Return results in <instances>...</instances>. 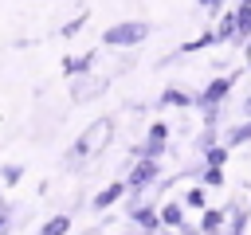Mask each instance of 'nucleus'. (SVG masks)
Segmentation results:
<instances>
[{
  "instance_id": "b1692460",
  "label": "nucleus",
  "mask_w": 251,
  "mask_h": 235,
  "mask_svg": "<svg viewBox=\"0 0 251 235\" xmlns=\"http://www.w3.org/2000/svg\"><path fill=\"white\" fill-rule=\"evenodd\" d=\"M118 235H141V231H133V227H126V231H118Z\"/></svg>"
},
{
  "instance_id": "423d86ee",
  "label": "nucleus",
  "mask_w": 251,
  "mask_h": 235,
  "mask_svg": "<svg viewBox=\"0 0 251 235\" xmlns=\"http://www.w3.org/2000/svg\"><path fill=\"white\" fill-rule=\"evenodd\" d=\"M157 110H196V90H184V86H165L157 94Z\"/></svg>"
},
{
  "instance_id": "6e6552de",
  "label": "nucleus",
  "mask_w": 251,
  "mask_h": 235,
  "mask_svg": "<svg viewBox=\"0 0 251 235\" xmlns=\"http://www.w3.org/2000/svg\"><path fill=\"white\" fill-rule=\"evenodd\" d=\"M157 215H161V227H169V231H176V227L188 223V208L180 200H161L157 204Z\"/></svg>"
},
{
  "instance_id": "6ab92c4d",
  "label": "nucleus",
  "mask_w": 251,
  "mask_h": 235,
  "mask_svg": "<svg viewBox=\"0 0 251 235\" xmlns=\"http://www.w3.org/2000/svg\"><path fill=\"white\" fill-rule=\"evenodd\" d=\"M196 184H204V188H224V168L204 164V172H200V180H196Z\"/></svg>"
},
{
  "instance_id": "f3484780",
  "label": "nucleus",
  "mask_w": 251,
  "mask_h": 235,
  "mask_svg": "<svg viewBox=\"0 0 251 235\" xmlns=\"http://www.w3.org/2000/svg\"><path fill=\"white\" fill-rule=\"evenodd\" d=\"M20 180H24V164H20V161L0 164V184H8V188H12V184H20Z\"/></svg>"
},
{
  "instance_id": "bb28decb",
  "label": "nucleus",
  "mask_w": 251,
  "mask_h": 235,
  "mask_svg": "<svg viewBox=\"0 0 251 235\" xmlns=\"http://www.w3.org/2000/svg\"><path fill=\"white\" fill-rule=\"evenodd\" d=\"M235 4H251V0H235Z\"/></svg>"
},
{
  "instance_id": "5701e85b",
  "label": "nucleus",
  "mask_w": 251,
  "mask_h": 235,
  "mask_svg": "<svg viewBox=\"0 0 251 235\" xmlns=\"http://www.w3.org/2000/svg\"><path fill=\"white\" fill-rule=\"evenodd\" d=\"M82 235H106V231H102V223H98V227H86Z\"/></svg>"
},
{
  "instance_id": "1a4fd4ad",
  "label": "nucleus",
  "mask_w": 251,
  "mask_h": 235,
  "mask_svg": "<svg viewBox=\"0 0 251 235\" xmlns=\"http://www.w3.org/2000/svg\"><path fill=\"white\" fill-rule=\"evenodd\" d=\"M98 59H102V55H98L94 47L82 51V55H67V59H63V74H67V78H75V74H90V70L98 67Z\"/></svg>"
},
{
  "instance_id": "39448f33",
  "label": "nucleus",
  "mask_w": 251,
  "mask_h": 235,
  "mask_svg": "<svg viewBox=\"0 0 251 235\" xmlns=\"http://www.w3.org/2000/svg\"><path fill=\"white\" fill-rule=\"evenodd\" d=\"M122 212H126V223H129L133 231H141V235H157V231H161L157 200H141V204H133V208H122Z\"/></svg>"
},
{
  "instance_id": "ddd939ff",
  "label": "nucleus",
  "mask_w": 251,
  "mask_h": 235,
  "mask_svg": "<svg viewBox=\"0 0 251 235\" xmlns=\"http://www.w3.org/2000/svg\"><path fill=\"white\" fill-rule=\"evenodd\" d=\"M200 231H224L227 227V208H216V204H208L204 212H200V223H196Z\"/></svg>"
},
{
  "instance_id": "4468645a",
  "label": "nucleus",
  "mask_w": 251,
  "mask_h": 235,
  "mask_svg": "<svg viewBox=\"0 0 251 235\" xmlns=\"http://www.w3.org/2000/svg\"><path fill=\"white\" fill-rule=\"evenodd\" d=\"M67 231H71V212H51V215L39 223L35 235H67Z\"/></svg>"
},
{
  "instance_id": "a211bd4d",
  "label": "nucleus",
  "mask_w": 251,
  "mask_h": 235,
  "mask_svg": "<svg viewBox=\"0 0 251 235\" xmlns=\"http://www.w3.org/2000/svg\"><path fill=\"white\" fill-rule=\"evenodd\" d=\"M12 227H16V208L0 196V235H12Z\"/></svg>"
},
{
  "instance_id": "412c9836",
  "label": "nucleus",
  "mask_w": 251,
  "mask_h": 235,
  "mask_svg": "<svg viewBox=\"0 0 251 235\" xmlns=\"http://www.w3.org/2000/svg\"><path fill=\"white\" fill-rule=\"evenodd\" d=\"M196 4H200V8H204V12L212 16V20H216V16H220V12L227 8V0H196Z\"/></svg>"
},
{
  "instance_id": "9d476101",
  "label": "nucleus",
  "mask_w": 251,
  "mask_h": 235,
  "mask_svg": "<svg viewBox=\"0 0 251 235\" xmlns=\"http://www.w3.org/2000/svg\"><path fill=\"white\" fill-rule=\"evenodd\" d=\"M208 27H212L216 47H220V43H235V12H231V8H224V12H220L212 24H208Z\"/></svg>"
},
{
  "instance_id": "393cba45",
  "label": "nucleus",
  "mask_w": 251,
  "mask_h": 235,
  "mask_svg": "<svg viewBox=\"0 0 251 235\" xmlns=\"http://www.w3.org/2000/svg\"><path fill=\"white\" fill-rule=\"evenodd\" d=\"M157 235H176V231H169V227H161V231H157Z\"/></svg>"
},
{
  "instance_id": "a878e982",
  "label": "nucleus",
  "mask_w": 251,
  "mask_h": 235,
  "mask_svg": "<svg viewBox=\"0 0 251 235\" xmlns=\"http://www.w3.org/2000/svg\"><path fill=\"white\" fill-rule=\"evenodd\" d=\"M204 235H227V231H204Z\"/></svg>"
},
{
  "instance_id": "dca6fc26",
  "label": "nucleus",
  "mask_w": 251,
  "mask_h": 235,
  "mask_svg": "<svg viewBox=\"0 0 251 235\" xmlns=\"http://www.w3.org/2000/svg\"><path fill=\"white\" fill-rule=\"evenodd\" d=\"M200 161H204V164H212V168H224V164L231 161V149H227L224 141H216V145H208V149L200 153Z\"/></svg>"
},
{
  "instance_id": "f8f14e48",
  "label": "nucleus",
  "mask_w": 251,
  "mask_h": 235,
  "mask_svg": "<svg viewBox=\"0 0 251 235\" xmlns=\"http://www.w3.org/2000/svg\"><path fill=\"white\" fill-rule=\"evenodd\" d=\"M231 12H235V43L231 47H243L251 39V4H231Z\"/></svg>"
},
{
  "instance_id": "0eeeda50",
  "label": "nucleus",
  "mask_w": 251,
  "mask_h": 235,
  "mask_svg": "<svg viewBox=\"0 0 251 235\" xmlns=\"http://www.w3.org/2000/svg\"><path fill=\"white\" fill-rule=\"evenodd\" d=\"M122 200H126V180L118 176V180L102 184V188L90 196V212H110V208H118Z\"/></svg>"
},
{
  "instance_id": "2eb2a0df",
  "label": "nucleus",
  "mask_w": 251,
  "mask_h": 235,
  "mask_svg": "<svg viewBox=\"0 0 251 235\" xmlns=\"http://www.w3.org/2000/svg\"><path fill=\"white\" fill-rule=\"evenodd\" d=\"M180 204H184L188 212H204V208H208V188H204V184H188L184 196H180Z\"/></svg>"
},
{
  "instance_id": "4be33fe9",
  "label": "nucleus",
  "mask_w": 251,
  "mask_h": 235,
  "mask_svg": "<svg viewBox=\"0 0 251 235\" xmlns=\"http://www.w3.org/2000/svg\"><path fill=\"white\" fill-rule=\"evenodd\" d=\"M176 235H204L196 223H184V227H176Z\"/></svg>"
},
{
  "instance_id": "7ed1b4c3",
  "label": "nucleus",
  "mask_w": 251,
  "mask_h": 235,
  "mask_svg": "<svg viewBox=\"0 0 251 235\" xmlns=\"http://www.w3.org/2000/svg\"><path fill=\"white\" fill-rule=\"evenodd\" d=\"M243 74H247V70H243V67H235V70H227V74L208 78V82L196 90V114H200V110H212V106L231 102V90H235V82H239Z\"/></svg>"
},
{
  "instance_id": "20e7f679",
  "label": "nucleus",
  "mask_w": 251,
  "mask_h": 235,
  "mask_svg": "<svg viewBox=\"0 0 251 235\" xmlns=\"http://www.w3.org/2000/svg\"><path fill=\"white\" fill-rule=\"evenodd\" d=\"M71 86H67V98L75 102V106H86V102H94V98H102L106 90H110V82H114V74H75V78H67Z\"/></svg>"
},
{
  "instance_id": "aec40b11",
  "label": "nucleus",
  "mask_w": 251,
  "mask_h": 235,
  "mask_svg": "<svg viewBox=\"0 0 251 235\" xmlns=\"http://www.w3.org/2000/svg\"><path fill=\"white\" fill-rule=\"evenodd\" d=\"M82 27H86V16H75V20H67V24L59 27V35H63V39H71V35H78Z\"/></svg>"
},
{
  "instance_id": "f257e3e1",
  "label": "nucleus",
  "mask_w": 251,
  "mask_h": 235,
  "mask_svg": "<svg viewBox=\"0 0 251 235\" xmlns=\"http://www.w3.org/2000/svg\"><path fill=\"white\" fill-rule=\"evenodd\" d=\"M114 129H118L114 118H94V125H86L71 141V149L63 153V172H82L94 157H102L110 149V141H114Z\"/></svg>"
},
{
  "instance_id": "f03ea898",
  "label": "nucleus",
  "mask_w": 251,
  "mask_h": 235,
  "mask_svg": "<svg viewBox=\"0 0 251 235\" xmlns=\"http://www.w3.org/2000/svg\"><path fill=\"white\" fill-rule=\"evenodd\" d=\"M149 35H153V24L141 20V16H133V20L106 24V31H102V47H106V51H133V47H141Z\"/></svg>"
},
{
  "instance_id": "9b49d317",
  "label": "nucleus",
  "mask_w": 251,
  "mask_h": 235,
  "mask_svg": "<svg viewBox=\"0 0 251 235\" xmlns=\"http://www.w3.org/2000/svg\"><path fill=\"white\" fill-rule=\"evenodd\" d=\"M220 141H224L231 153H235V149H243V145H251V118H239L235 125H227Z\"/></svg>"
}]
</instances>
